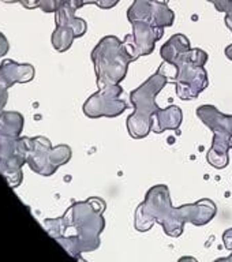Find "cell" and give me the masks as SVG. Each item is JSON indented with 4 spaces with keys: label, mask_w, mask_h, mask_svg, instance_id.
<instances>
[{
    "label": "cell",
    "mask_w": 232,
    "mask_h": 262,
    "mask_svg": "<svg viewBox=\"0 0 232 262\" xmlns=\"http://www.w3.org/2000/svg\"><path fill=\"white\" fill-rule=\"evenodd\" d=\"M216 214V204L208 198L174 208L168 186L157 184L149 188L145 200L135 210L134 227L138 232H146L155 223H159L165 235L179 237L183 233L186 223L196 227H204L210 223Z\"/></svg>",
    "instance_id": "obj_1"
},
{
    "label": "cell",
    "mask_w": 232,
    "mask_h": 262,
    "mask_svg": "<svg viewBox=\"0 0 232 262\" xmlns=\"http://www.w3.org/2000/svg\"><path fill=\"white\" fill-rule=\"evenodd\" d=\"M106 208V202L98 196L74 202L61 217L47 219L44 228L71 257L81 259L82 253H92L101 245Z\"/></svg>",
    "instance_id": "obj_2"
},
{
    "label": "cell",
    "mask_w": 232,
    "mask_h": 262,
    "mask_svg": "<svg viewBox=\"0 0 232 262\" xmlns=\"http://www.w3.org/2000/svg\"><path fill=\"white\" fill-rule=\"evenodd\" d=\"M170 82L167 74L161 70L149 77L142 85H139L130 93V101L134 106V112L127 118V131L131 138H146L152 131V118L160 110L156 104L157 94Z\"/></svg>",
    "instance_id": "obj_3"
},
{
    "label": "cell",
    "mask_w": 232,
    "mask_h": 262,
    "mask_svg": "<svg viewBox=\"0 0 232 262\" xmlns=\"http://www.w3.org/2000/svg\"><path fill=\"white\" fill-rule=\"evenodd\" d=\"M98 89L110 85H120L126 78L129 64L135 59L131 56L123 41L116 36H106L92 51Z\"/></svg>",
    "instance_id": "obj_4"
},
{
    "label": "cell",
    "mask_w": 232,
    "mask_h": 262,
    "mask_svg": "<svg viewBox=\"0 0 232 262\" xmlns=\"http://www.w3.org/2000/svg\"><path fill=\"white\" fill-rule=\"evenodd\" d=\"M206 61L208 53L200 48H190L175 61L176 73L172 81L180 100H196L208 88V71L204 67Z\"/></svg>",
    "instance_id": "obj_5"
},
{
    "label": "cell",
    "mask_w": 232,
    "mask_h": 262,
    "mask_svg": "<svg viewBox=\"0 0 232 262\" xmlns=\"http://www.w3.org/2000/svg\"><path fill=\"white\" fill-rule=\"evenodd\" d=\"M197 116L209 130L213 131L212 146L206 153L208 163L216 169H224L229 164V149L232 137V115L221 114L215 105H201Z\"/></svg>",
    "instance_id": "obj_6"
},
{
    "label": "cell",
    "mask_w": 232,
    "mask_h": 262,
    "mask_svg": "<svg viewBox=\"0 0 232 262\" xmlns=\"http://www.w3.org/2000/svg\"><path fill=\"white\" fill-rule=\"evenodd\" d=\"M123 88L120 85H110L98 89L83 104V114L89 119L118 118L129 108L126 101L120 98Z\"/></svg>",
    "instance_id": "obj_7"
},
{
    "label": "cell",
    "mask_w": 232,
    "mask_h": 262,
    "mask_svg": "<svg viewBox=\"0 0 232 262\" xmlns=\"http://www.w3.org/2000/svg\"><path fill=\"white\" fill-rule=\"evenodd\" d=\"M133 33L124 37V45L135 60L141 56H147L155 51L156 42L164 36V29L152 25L149 20L131 22Z\"/></svg>",
    "instance_id": "obj_8"
},
{
    "label": "cell",
    "mask_w": 232,
    "mask_h": 262,
    "mask_svg": "<svg viewBox=\"0 0 232 262\" xmlns=\"http://www.w3.org/2000/svg\"><path fill=\"white\" fill-rule=\"evenodd\" d=\"M52 146L48 138L45 137H34L30 141L26 163L38 175L51 176L57 171L56 167H53L49 160V151Z\"/></svg>",
    "instance_id": "obj_9"
},
{
    "label": "cell",
    "mask_w": 232,
    "mask_h": 262,
    "mask_svg": "<svg viewBox=\"0 0 232 262\" xmlns=\"http://www.w3.org/2000/svg\"><path fill=\"white\" fill-rule=\"evenodd\" d=\"M34 78L32 64H19L14 60H6L0 66V88L8 89L14 83H26Z\"/></svg>",
    "instance_id": "obj_10"
},
{
    "label": "cell",
    "mask_w": 232,
    "mask_h": 262,
    "mask_svg": "<svg viewBox=\"0 0 232 262\" xmlns=\"http://www.w3.org/2000/svg\"><path fill=\"white\" fill-rule=\"evenodd\" d=\"M183 120V112L178 105H170L161 110L160 108L152 118V131L161 134L164 131L179 130Z\"/></svg>",
    "instance_id": "obj_11"
},
{
    "label": "cell",
    "mask_w": 232,
    "mask_h": 262,
    "mask_svg": "<svg viewBox=\"0 0 232 262\" xmlns=\"http://www.w3.org/2000/svg\"><path fill=\"white\" fill-rule=\"evenodd\" d=\"M192 48L190 47V40L184 34H174L165 44L160 49V55L163 60L170 64H175V61L183 55L186 51Z\"/></svg>",
    "instance_id": "obj_12"
},
{
    "label": "cell",
    "mask_w": 232,
    "mask_h": 262,
    "mask_svg": "<svg viewBox=\"0 0 232 262\" xmlns=\"http://www.w3.org/2000/svg\"><path fill=\"white\" fill-rule=\"evenodd\" d=\"M152 25H155L157 28H170L175 22V14L171 8L168 7L167 3L153 0L152 2V12L151 20Z\"/></svg>",
    "instance_id": "obj_13"
},
{
    "label": "cell",
    "mask_w": 232,
    "mask_h": 262,
    "mask_svg": "<svg viewBox=\"0 0 232 262\" xmlns=\"http://www.w3.org/2000/svg\"><path fill=\"white\" fill-rule=\"evenodd\" d=\"M77 38L73 28L67 25H56L52 33V47L57 52H66L71 48L73 41Z\"/></svg>",
    "instance_id": "obj_14"
},
{
    "label": "cell",
    "mask_w": 232,
    "mask_h": 262,
    "mask_svg": "<svg viewBox=\"0 0 232 262\" xmlns=\"http://www.w3.org/2000/svg\"><path fill=\"white\" fill-rule=\"evenodd\" d=\"M24 127V116L18 112H3L0 115V134L19 137Z\"/></svg>",
    "instance_id": "obj_15"
},
{
    "label": "cell",
    "mask_w": 232,
    "mask_h": 262,
    "mask_svg": "<svg viewBox=\"0 0 232 262\" xmlns=\"http://www.w3.org/2000/svg\"><path fill=\"white\" fill-rule=\"evenodd\" d=\"M152 2L153 0H134L129 7L127 18L131 22L134 20H151Z\"/></svg>",
    "instance_id": "obj_16"
},
{
    "label": "cell",
    "mask_w": 232,
    "mask_h": 262,
    "mask_svg": "<svg viewBox=\"0 0 232 262\" xmlns=\"http://www.w3.org/2000/svg\"><path fill=\"white\" fill-rule=\"evenodd\" d=\"M71 156H73V151H71V147L69 145H57V146L52 147L51 151H49L51 164L56 168L69 163Z\"/></svg>",
    "instance_id": "obj_17"
},
{
    "label": "cell",
    "mask_w": 232,
    "mask_h": 262,
    "mask_svg": "<svg viewBox=\"0 0 232 262\" xmlns=\"http://www.w3.org/2000/svg\"><path fill=\"white\" fill-rule=\"evenodd\" d=\"M19 3L28 10L40 8L44 12H56L61 4L60 0H20Z\"/></svg>",
    "instance_id": "obj_18"
},
{
    "label": "cell",
    "mask_w": 232,
    "mask_h": 262,
    "mask_svg": "<svg viewBox=\"0 0 232 262\" xmlns=\"http://www.w3.org/2000/svg\"><path fill=\"white\" fill-rule=\"evenodd\" d=\"M119 3V0H83V4H96L97 7L101 10H110L114 8L116 4Z\"/></svg>",
    "instance_id": "obj_19"
},
{
    "label": "cell",
    "mask_w": 232,
    "mask_h": 262,
    "mask_svg": "<svg viewBox=\"0 0 232 262\" xmlns=\"http://www.w3.org/2000/svg\"><path fill=\"white\" fill-rule=\"evenodd\" d=\"M208 2H210V3L216 7L217 11H220V12L228 11L232 3V0H208Z\"/></svg>",
    "instance_id": "obj_20"
},
{
    "label": "cell",
    "mask_w": 232,
    "mask_h": 262,
    "mask_svg": "<svg viewBox=\"0 0 232 262\" xmlns=\"http://www.w3.org/2000/svg\"><path fill=\"white\" fill-rule=\"evenodd\" d=\"M8 48H10L8 40L6 38V36H4L3 33H0V57L8 52Z\"/></svg>",
    "instance_id": "obj_21"
},
{
    "label": "cell",
    "mask_w": 232,
    "mask_h": 262,
    "mask_svg": "<svg viewBox=\"0 0 232 262\" xmlns=\"http://www.w3.org/2000/svg\"><path fill=\"white\" fill-rule=\"evenodd\" d=\"M223 243H224L225 249L232 250V228L227 229V231L223 233Z\"/></svg>",
    "instance_id": "obj_22"
},
{
    "label": "cell",
    "mask_w": 232,
    "mask_h": 262,
    "mask_svg": "<svg viewBox=\"0 0 232 262\" xmlns=\"http://www.w3.org/2000/svg\"><path fill=\"white\" fill-rule=\"evenodd\" d=\"M8 98V93L7 89H4V88H0V115L4 112V105H6V102H7Z\"/></svg>",
    "instance_id": "obj_23"
},
{
    "label": "cell",
    "mask_w": 232,
    "mask_h": 262,
    "mask_svg": "<svg viewBox=\"0 0 232 262\" xmlns=\"http://www.w3.org/2000/svg\"><path fill=\"white\" fill-rule=\"evenodd\" d=\"M225 25H227V28L231 30L232 33V3H231V7H229V10L227 12H225Z\"/></svg>",
    "instance_id": "obj_24"
},
{
    "label": "cell",
    "mask_w": 232,
    "mask_h": 262,
    "mask_svg": "<svg viewBox=\"0 0 232 262\" xmlns=\"http://www.w3.org/2000/svg\"><path fill=\"white\" fill-rule=\"evenodd\" d=\"M225 56H227L228 60L232 61V44L228 45V47L225 48Z\"/></svg>",
    "instance_id": "obj_25"
},
{
    "label": "cell",
    "mask_w": 232,
    "mask_h": 262,
    "mask_svg": "<svg viewBox=\"0 0 232 262\" xmlns=\"http://www.w3.org/2000/svg\"><path fill=\"white\" fill-rule=\"evenodd\" d=\"M3 3H16V2H20V0H2Z\"/></svg>",
    "instance_id": "obj_26"
},
{
    "label": "cell",
    "mask_w": 232,
    "mask_h": 262,
    "mask_svg": "<svg viewBox=\"0 0 232 262\" xmlns=\"http://www.w3.org/2000/svg\"><path fill=\"white\" fill-rule=\"evenodd\" d=\"M231 149H232V137H231Z\"/></svg>",
    "instance_id": "obj_27"
}]
</instances>
